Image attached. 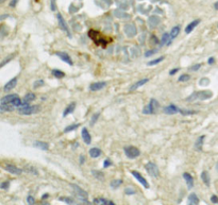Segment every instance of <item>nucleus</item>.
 <instances>
[{
  "label": "nucleus",
  "mask_w": 218,
  "mask_h": 205,
  "mask_svg": "<svg viewBox=\"0 0 218 205\" xmlns=\"http://www.w3.org/2000/svg\"><path fill=\"white\" fill-rule=\"evenodd\" d=\"M41 110L39 105H30V104H25L18 107L17 112L21 115H33V114L38 113Z\"/></svg>",
  "instance_id": "1"
},
{
  "label": "nucleus",
  "mask_w": 218,
  "mask_h": 205,
  "mask_svg": "<svg viewBox=\"0 0 218 205\" xmlns=\"http://www.w3.org/2000/svg\"><path fill=\"white\" fill-rule=\"evenodd\" d=\"M159 107H160V103L157 102V100L151 99L148 105H146L143 108V113L146 114V115H151V114H154L159 110Z\"/></svg>",
  "instance_id": "2"
},
{
  "label": "nucleus",
  "mask_w": 218,
  "mask_h": 205,
  "mask_svg": "<svg viewBox=\"0 0 218 205\" xmlns=\"http://www.w3.org/2000/svg\"><path fill=\"white\" fill-rule=\"evenodd\" d=\"M124 151H125V154H126L127 157L131 158V160H134V158L138 157V156L141 155L140 149L136 148V147H133V146L125 147Z\"/></svg>",
  "instance_id": "3"
},
{
  "label": "nucleus",
  "mask_w": 218,
  "mask_h": 205,
  "mask_svg": "<svg viewBox=\"0 0 218 205\" xmlns=\"http://www.w3.org/2000/svg\"><path fill=\"white\" fill-rule=\"evenodd\" d=\"M145 169L148 172V174L152 178H159L160 175V170H159V167L152 162H148L145 165Z\"/></svg>",
  "instance_id": "4"
},
{
  "label": "nucleus",
  "mask_w": 218,
  "mask_h": 205,
  "mask_svg": "<svg viewBox=\"0 0 218 205\" xmlns=\"http://www.w3.org/2000/svg\"><path fill=\"white\" fill-rule=\"evenodd\" d=\"M70 186L72 187V190H74V192L76 196H78L79 198L83 201V202L88 203L87 200H86V198L88 197V194L85 191V190H83L81 187H80V186H78V185H76V184H70Z\"/></svg>",
  "instance_id": "5"
},
{
  "label": "nucleus",
  "mask_w": 218,
  "mask_h": 205,
  "mask_svg": "<svg viewBox=\"0 0 218 205\" xmlns=\"http://www.w3.org/2000/svg\"><path fill=\"white\" fill-rule=\"evenodd\" d=\"M3 169H5V171L10 172V173L15 174V175H19V174H21L24 171L23 169H21V168H18V167L14 166V165L12 164H5V166H3Z\"/></svg>",
  "instance_id": "6"
},
{
  "label": "nucleus",
  "mask_w": 218,
  "mask_h": 205,
  "mask_svg": "<svg viewBox=\"0 0 218 205\" xmlns=\"http://www.w3.org/2000/svg\"><path fill=\"white\" fill-rule=\"evenodd\" d=\"M131 174H132L133 176H134L135 179H136L138 182L141 183V184L144 186L146 189H148L149 187H150V185H149V183L147 182V180L144 178V176L142 175V174L140 173V172H137V171H131Z\"/></svg>",
  "instance_id": "7"
},
{
  "label": "nucleus",
  "mask_w": 218,
  "mask_h": 205,
  "mask_svg": "<svg viewBox=\"0 0 218 205\" xmlns=\"http://www.w3.org/2000/svg\"><path fill=\"white\" fill-rule=\"evenodd\" d=\"M56 17H58V26H60V28H61L64 32H66L67 35L70 36V31H69V29H68V26H67V23H66V21L64 20L63 16L58 13V15H56Z\"/></svg>",
  "instance_id": "8"
},
{
  "label": "nucleus",
  "mask_w": 218,
  "mask_h": 205,
  "mask_svg": "<svg viewBox=\"0 0 218 205\" xmlns=\"http://www.w3.org/2000/svg\"><path fill=\"white\" fill-rule=\"evenodd\" d=\"M125 33L128 37H133V36L136 35L137 30L134 25L130 23V25H126V27H125Z\"/></svg>",
  "instance_id": "9"
},
{
  "label": "nucleus",
  "mask_w": 218,
  "mask_h": 205,
  "mask_svg": "<svg viewBox=\"0 0 218 205\" xmlns=\"http://www.w3.org/2000/svg\"><path fill=\"white\" fill-rule=\"evenodd\" d=\"M55 55L56 57H58L60 59L62 60V61H64L65 63H67V64H69L70 66L72 65V61H71V57L68 55V53H66V52H64V51H60V52H55Z\"/></svg>",
  "instance_id": "10"
},
{
  "label": "nucleus",
  "mask_w": 218,
  "mask_h": 205,
  "mask_svg": "<svg viewBox=\"0 0 218 205\" xmlns=\"http://www.w3.org/2000/svg\"><path fill=\"white\" fill-rule=\"evenodd\" d=\"M163 112H164L165 114H167V115H173V114L180 113V108H178L175 104H170V105L165 106Z\"/></svg>",
  "instance_id": "11"
},
{
  "label": "nucleus",
  "mask_w": 218,
  "mask_h": 205,
  "mask_svg": "<svg viewBox=\"0 0 218 205\" xmlns=\"http://www.w3.org/2000/svg\"><path fill=\"white\" fill-rule=\"evenodd\" d=\"M17 81H18V79L16 77L13 78L12 80H10V81L5 85V87H3L5 92H10V90L14 89V88L16 87V85H17Z\"/></svg>",
  "instance_id": "12"
},
{
  "label": "nucleus",
  "mask_w": 218,
  "mask_h": 205,
  "mask_svg": "<svg viewBox=\"0 0 218 205\" xmlns=\"http://www.w3.org/2000/svg\"><path fill=\"white\" fill-rule=\"evenodd\" d=\"M106 86V82H95L92 85H90V89L92 92H98Z\"/></svg>",
  "instance_id": "13"
},
{
  "label": "nucleus",
  "mask_w": 218,
  "mask_h": 205,
  "mask_svg": "<svg viewBox=\"0 0 218 205\" xmlns=\"http://www.w3.org/2000/svg\"><path fill=\"white\" fill-rule=\"evenodd\" d=\"M82 139L85 142V144H90V142H92V136H90V132L86 128L82 129Z\"/></svg>",
  "instance_id": "14"
},
{
  "label": "nucleus",
  "mask_w": 218,
  "mask_h": 205,
  "mask_svg": "<svg viewBox=\"0 0 218 205\" xmlns=\"http://www.w3.org/2000/svg\"><path fill=\"white\" fill-rule=\"evenodd\" d=\"M183 178H184L185 182H186L187 188H188V189H191V188L194 187V179H193V176H191L189 173H187V172H184V173H183Z\"/></svg>",
  "instance_id": "15"
},
{
  "label": "nucleus",
  "mask_w": 218,
  "mask_h": 205,
  "mask_svg": "<svg viewBox=\"0 0 218 205\" xmlns=\"http://www.w3.org/2000/svg\"><path fill=\"white\" fill-rule=\"evenodd\" d=\"M200 19H196V20H194V21H191V23H188L187 25V27L185 28V33L186 34H189V33H191L193 32V30L195 29L196 27H197L199 23H200Z\"/></svg>",
  "instance_id": "16"
},
{
  "label": "nucleus",
  "mask_w": 218,
  "mask_h": 205,
  "mask_svg": "<svg viewBox=\"0 0 218 205\" xmlns=\"http://www.w3.org/2000/svg\"><path fill=\"white\" fill-rule=\"evenodd\" d=\"M148 81H149L148 78H146V79H142V80H140V81H137L136 83H134L132 86H131V87H130V90H131V92H133V90L137 89V88L142 87V86H143V85H145V84H146Z\"/></svg>",
  "instance_id": "17"
},
{
  "label": "nucleus",
  "mask_w": 218,
  "mask_h": 205,
  "mask_svg": "<svg viewBox=\"0 0 218 205\" xmlns=\"http://www.w3.org/2000/svg\"><path fill=\"white\" fill-rule=\"evenodd\" d=\"M33 146L35 147V148L41 149L43 151H47L48 149H49V144L45 141H35L33 142Z\"/></svg>",
  "instance_id": "18"
},
{
  "label": "nucleus",
  "mask_w": 218,
  "mask_h": 205,
  "mask_svg": "<svg viewBox=\"0 0 218 205\" xmlns=\"http://www.w3.org/2000/svg\"><path fill=\"white\" fill-rule=\"evenodd\" d=\"M93 203L95 204H103V205H114V202L110 200H106L104 198H96L93 200Z\"/></svg>",
  "instance_id": "19"
},
{
  "label": "nucleus",
  "mask_w": 218,
  "mask_h": 205,
  "mask_svg": "<svg viewBox=\"0 0 218 205\" xmlns=\"http://www.w3.org/2000/svg\"><path fill=\"white\" fill-rule=\"evenodd\" d=\"M88 153H90V156L92 158H97V157H99V156H101L102 151L99 148H92Z\"/></svg>",
  "instance_id": "20"
},
{
  "label": "nucleus",
  "mask_w": 218,
  "mask_h": 205,
  "mask_svg": "<svg viewBox=\"0 0 218 205\" xmlns=\"http://www.w3.org/2000/svg\"><path fill=\"white\" fill-rule=\"evenodd\" d=\"M205 139V136L204 135H201L200 137L198 138L197 141L195 142V149L198 150V151H201L202 150V146H203V141Z\"/></svg>",
  "instance_id": "21"
},
{
  "label": "nucleus",
  "mask_w": 218,
  "mask_h": 205,
  "mask_svg": "<svg viewBox=\"0 0 218 205\" xmlns=\"http://www.w3.org/2000/svg\"><path fill=\"white\" fill-rule=\"evenodd\" d=\"M74 108H76V102H71V103L65 108V110H64L63 117H66V116H68L69 114H71L74 110Z\"/></svg>",
  "instance_id": "22"
},
{
  "label": "nucleus",
  "mask_w": 218,
  "mask_h": 205,
  "mask_svg": "<svg viewBox=\"0 0 218 205\" xmlns=\"http://www.w3.org/2000/svg\"><path fill=\"white\" fill-rule=\"evenodd\" d=\"M188 203L191 205H195V204H199V202H200V200H199V198L197 197V194H191L188 196Z\"/></svg>",
  "instance_id": "23"
},
{
  "label": "nucleus",
  "mask_w": 218,
  "mask_h": 205,
  "mask_svg": "<svg viewBox=\"0 0 218 205\" xmlns=\"http://www.w3.org/2000/svg\"><path fill=\"white\" fill-rule=\"evenodd\" d=\"M201 180L203 181L205 185H207V187H209L210 185H211V181H210V175H209V172L207 171H203L201 173Z\"/></svg>",
  "instance_id": "24"
},
{
  "label": "nucleus",
  "mask_w": 218,
  "mask_h": 205,
  "mask_svg": "<svg viewBox=\"0 0 218 205\" xmlns=\"http://www.w3.org/2000/svg\"><path fill=\"white\" fill-rule=\"evenodd\" d=\"M92 174L95 176V179H97L98 181H104V174L99 170H92Z\"/></svg>",
  "instance_id": "25"
},
{
  "label": "nucleus",
  "mask_w": 218,
  "mask_h": 205,
  "mask_svg": "<svg viewBox=\"0 0 218 205\" xmlns=\"http://www.w3.org/2000/svg\"><path fill=\"white\" fill-rule=\"evenodd\" d=\"M180 30H181V28H180V26H175V27L171 29V31H170V37L171 39H175L178 35H179V33H180Z\"/></svg>",
  "instance_id": "26"
},
{
  "label": "nucleus",
  "mask_w": 218,
  "mask_h": 205,
  "mask_svg": "<svg viewBox=\"0 0 218 205\" xmlns=\"http://www.w3.org/2000/svg\"><path fill=\"white\" fill-rule=\"evenodd\" d=\"M36 96L35 94H33V92H28V94H26V96L24 97V101L27 102V103H30V102H32L33 100H35Z\"/></svg>",
  "instance_id": "27"
},
{
  "label": "nucleus",
  "mask_w": 218,
  "mask_h": 205,
  "mask_svg": "<svg viewBox=\"0 0 218 205\" xmlns=\"http://www.w3.org/2000/svg\"><path fill=\"white\" fill-rule=\"evenodd\" d=\"M122 184V180H119V179H115V180L111 181V183H110L111 187L114 188V189L118 188Z\"/></svg>",
  "instance_id": "28"
},
{
  "label": "nucleus",
  "mask_w": 218,
  "mask_h": 205,
  "mask_svg": "<svg viewBox=\"0 0 218 205\" xmlns=\"http://www.w3.org/2000/svg\"><path fill=\"white\" fill-rule=\"evenodd\" d=\"M159 23H160V19H159V17H156V16H151V17L149 18V25H150L151 27H155Z\"/></svg>",
  "instance_id": "29"
},
{
  "label": "nucleus",
  "mask_w": 218,
  "mask_h": 205,
  "mask_svg": "<svg viewBox=\"0 0 218 205\" xmlns=\"http://www.w3.org/2000/svg\"><path fill=\"white\" fill-rule=\"evenodd\" d=\"M52 74H53V77L58 78V79H62V78L65 77V73L61 70H58V69H53L52 70Z\"/></svg>",
  "instance_id": "30"
},
{
  "label": "nucleus",
  "mask_w": 218,
  "mask_h": 205,
  "mask_svg": "<svg viewBox=\"0 0 218 205\" xmlns=\"http://www.w3.org/2000/svg\"><path fill=\"white\" fill-rule=\"evenodd\" d=\"M164 59H165L164 57H157V59L153 60V61L148 62V65H149V66H154V65H157V64H160L161 62H163V61H164Z\"/></svg>",
  "instance_id": "31"
},
{
  "label": "nucleus",
  "mask_w": 218,
  "mask_h": 205,
  "mask_svg": "<svg viewBox=\"0 0 218 205\" xmlns=\"http://www.w3.org/2000/svg\"><path fill=\"white\" fill-rule=\"evenodd\" d=\"M80 126V124H71V126H67V128H65L64 129V133H68V132H71V131H74V130H76L77 128H79Z\"/></svg>",
  "instance_id": "32"
},
{
  "label": "nucleus",
  "mask_w": 218,
  "mask_h": 205,
  "mask_svg": "<svg viewBox=\"0 0 218 205\" xmlns=\"http://www.w3.org/2000/svg\"><path fill=\"white\" fill-rule=\"evenodd\" d=\"M25 171L30 172V173L34 174V175H37V174H38V172L36 171V169L34 168V167H32V166H27V167L25 168Z\"/></svg>",
  "instance_id": "33"
},
{
  "label": "nucleus",
  "mask_w": 218,
  "mask_h": 205,
  "mask_svg": "<svg viewBox=\"0 0 218 205\" xmlns=\"http://www.w3.org/2000/svg\"><path fill=\"white\" fill-rule=\"evenodd\" d=\"M45 84L44 80H37L33 83V88H38V87H42V86Z\"/></svg>",
  "instance_id": "34"
},
{
  "label": "nucleus",
  "mask_w": 218,
  "mask_h": 205,
  "mask_svg": "<svg viewBox=\"0 0 218 205\" xmlns=\"http://www.w3.org/2000/svg\"><path fill=\"white\" fill-rule=\"evenodd\" d=\"M191 79V77H189L188 74H182L181 77H179V79H178V82H186L188 81V80Z\"/></svg>",
  "instance_id": "35"
},
{
  "label": "nucleus",
  "mask_w": 218,
  "mask_h": 205,
  "mask_svg": "<svg viewBox=\"0 0 218 205\" xmlns=\"http://www.w3.org/2000/svg\"><path fill=\"white\" fill-rule=\"evenodd\" d=\"M58 201H63L68 204H74V200L71 198H58Z\"/></svg>",
  "instance_id": "36"
},
{
  "label": "nucleus",
  "mask_w": 218,
  "mask_h": 205,
  "mask_svg": "<svg viewBox=\"0 0 218 205\" xmlns=\"http://www.w3.org/2000/svg\"><path fill=\"white\" fill-rule=\"evenodd\" d=\"M0 187H1V189H8V188L10 187V182L9 181H7V182H2L1 183V185H0Z\"/></svg>",
  "instance_id": "37"
},
{
  "label": "nucleus",
  "mask_w": 218,
  "mask_h": 205,
  "mask_svg": "<svg viewBox=\"0 0 218 205\" xmlns=\"http://www.w3.org/2000/svg\"><path fill=\"white\" fill-rule=\"evenodd\" d=\"M180 113L182 115H191V114H195V110H180Z\"/></svg>",
  "instance_id": "38"
},
{
  "label": "nucleus",
  "mask_w": 218,
  "mask_h": 205,
  "mask_svg": "<svg viewBox=\"0 0 218 205\" xmlns=\"http://www.w3.org/2000/svg\"><path fill=\"white\" fill-rule=\"evenodd\" d=\"M99 116H100V113H97V114H95V115L93 116V117H92V120H90V124H92V126L95 123V122L97 121V119H98V118H99Z\"/></svg>",
  "instance_id": "39"
},
{
  "label": "nucleus",
  "mask_w": 218,
  "mask_h": 205,
  "mask_svg": "<svg viewBox=\"0 0 218 205\" xmlns=\"http://www.w3.org/2000/svg\"><path fill=\"white\" fill-rule=\"evenodd\" d=\"M156 53V50H149V51L145 52V57H151V55H153V54Z\"/></svg>",
  "instance_id": "40"
},
{
  "label": "nucleus",
  "mask_w": 218,
  "mask_h": 205,
  "mask_svg": "<svg viewBox=\"0 0 218 205\" xmlns=\"http://www.w3.org/2000/svg\"><path fill=\"white\" fill-rule=\"evenodd\" d=\"M135 192H136V191H135V189H133L132 187H128L126 189V194H128V196H130V194H134Z\"/></svg>",
  "instance_id": "41"
},
{
  "label": "nucleus",
  "mask_w": 218,
  "mask_h": 205,
  "mask_svg": "<svg viewBox=\"0 0 218 205\" xmlns=\"http://www.w3.org/2000/svg\"><path fill=\"white\" fill-rule=\"evenodd\" d=\"M112 165H113V163H112V160H106L103 162V167H104V168H108V167L112 166Z\"/></svg>",
  "instance_id": "42"
},
{
  "label": "nucleus",
  "mask_w": 218,
  "mask_h": 205,
  "mask_svg": "<svg viewBox=\"0 0 218 205\" xmlns=\"http://www.w3.org/2000/svg\"><path fill=\"white\" fill-rule=\"evenodd\" d=\"M201 67V64H196V65H194V66H191L189 69L191 70V71H197V70H199V68Z\"/></svg>",
  "instance_id": "43"
},
{
  "label": "nucleus",
  "mask_w": 218,
  "mask_h": 205,
  "mask_svg": "<svg viewBox=\"0 0 218 205\" xmlns=\"http://www.w3.org/2000/svg\"><path fill=\"white\" fill-rule=\"evenodd\" d=\"M27 202H28V204H34V203H35V199H34L32 196H28Z\"/></svg>",
  "instance_id": "44"
},
{
  "label": "nucleus",
  "mask_w": 218,
  "mask_h": 205,
  "mask_svg": "<svg viewBox=\"0 0 218 205\" xmlns=\"http://www.w3.org/2000/svg\"><path fill=\"white\" fill-rule=\"evenodd\" d=\"M211 202L215 203V204H218V197L215 196V194H213V196L211 197Z\"/></svg>",
  "instance_id": "45"
},
{
  "label": "nucleus",
  "mask_w": 218,
  "mask_h": 205,
  "mask_svg": "<svg viewBox=\"0 0 218 205\" xmlns=\"http://www.w3.org/2000/svg\"><path fill=\"white\" fill-rule=\"evenodd\" d=\"M179 70H180V68H175V69H172V70H170V71H169V74H170V76H173V74L177 73Z\"/></svg>",
  "instance_id": "46"
},
{
  "label": "nucleus",
  "mask_w": 218,
  "mask_h": 205,
  "mask_svg": "<svg viewBox=\"0 0 218 205\" xmlns=\"http://www.w3.org/2000/svg\"><path fill=\"white\" fill-rule=\"evenodd\" d=\"M12 57H13V55H11V57H7V59H5V61H3L2 63H1V66H5V63H7L8 61H9V62L11 61Z\"/></svg>",
  "instance_id": "47"
},
{
  "label": "nucleus",
  "mask_w": 218,
  "mask_h": 205,
  "mask_svg": "<svg viewBox=\"0 0 218 205\" xmlns=\"http://www.w3.org/2000/svg\"><path fill=\"white\" fill-rule=\"evenodd\" d=\"M207 63H209L210 65H212V64L215 63V59H214V57H210L209 61H207Z\"/></svg>",
  "instance_id": "48"
},
{
  "label": "nucleus",
  "mask_w": 218,
  "mask_h": 205,
  "mask_svg": "<svg viewBox=\"0 0 218 205\" xmlns=\"http://www.w3.org/2000/svg\"><path fill=\"white\" fill-rule=\"evenodd\" d=\"M84 162H85V156L81 155L80 156V164H84Z\"/></svg>",
  "instance_id": "49"
},
{
  "label": "nucleus",
  "mask_w": 218,
  "mask_h": 205,
  "mask_svg": "<svg viewBox=\"0 0 218 205\" xmlns=\"http://www.w3.org/2000/svg\"><path fill=\"white\" fill-rule=\"evenodd\" d=\"M17 1H18V0H12V2L10 3V5H11L12 8H14V7H15L16 3H17Z\"/></svg>",
  "instance_id": "50"
},
{
  "label": "nucleus",
  "mask_w": 218,
  "mask_h": 205,
  "mask_svg": "<svg viewBox=\"0 0 218 205\" xmlns=\"http://www.w3.org/2000/svg\"><path fill=\"white\" fill-rule=\"evenodd\" d=\"M48 197H49V194H44L43 197H42V199H47Z\"/></svg>",
  "instance_id": "51"
},
{
  "label": "nucleus",
  "mask_w": 218,
  "mask_h": 205,
  "mask_svg": "<svg viewBox=\"0 0 218 205\" xmlns=\"http://www.w3.org/2000/svg\"><path fill=\"white\" fill-rule=\"evenodd\" d=\"M214 8H215V10H218V1H217V2H215V5H214Z\"/></svg>",
  "instance_id": "52"
},
{
  "label": "nucleus",
  "mask_w": 218,
  "mask_h": 205,
  "mask_svg": "<svg viewBox=\"0 0 218 205\" xmlns=\"http://www.w3.org/2000/svg\"><path fill=\"white\" fill-rule=\"evenodd\" d=\"M216 170L218 171V163H217V165H216Z\"/></svg>",
  "instance_id": "53"
},
{
  "label": "nucleus",
  "mask_w": 218,
  "mask_h": 205,
  "mask_svg": "<svg viewBox=\"0 0 218 205\" xmlns=\"http://www.w3.org/2000/svg\"><path fill=\"white\" fill-rule=\"evenodd\" d=\"M0 1H1V2H3V1H5V0H0Z\"/></svg>",
  "instance_id": "54"
}]
</instances>
